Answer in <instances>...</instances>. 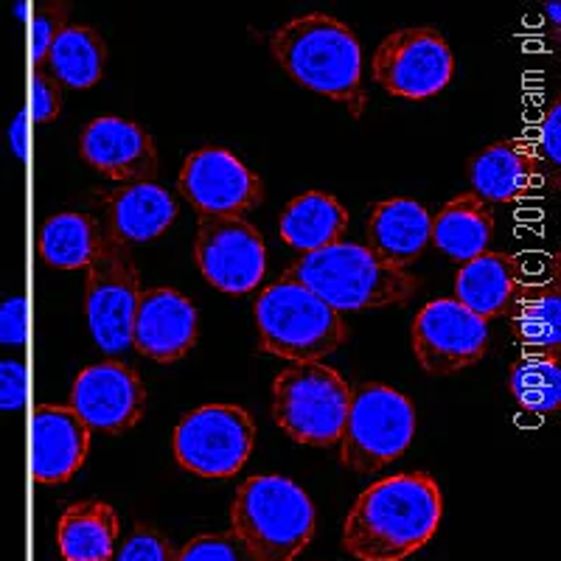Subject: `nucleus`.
<instances>
[{
	"instance_id": "obj_1",
	"label": "nucleus",
	"mask_w": 561,
	"mask_h": 561,
	"mask_svg": "<svg viewBox=\"0 0 561 561\" xmlns=\"http://www.w3.org/2000/svg\"><path fill=\"white\" fill-rule=\"evenodd\" d=\"M444 494L427 472H404L368 485L351 505L343 550L359 561H402L438 530Z\"/></svg>"
},
{
	"instance_id": "obj_2",
	"label": "nucleus",
	"mask_w": 561,
	"mask_h": 561,
	"mask_svg": "<svg viewBox=\"0 0 561 561\" xmlns=\"http://www.w3.org/2000/svg\"><path fill=\"white\" fill-rule=\"evenodd\" d=\"M280 70L300 88L348 107L354 118L365 113L363 48L343 20L323 12L293 18L267 39Z\"/></svg>"
},
{
	"instance_id": "obj_3",
	"label": "nucleus",
	"mask_w": 561,
	"mask_h": 561,
	"mask_svg": "<svg viewBox=\"0 0 561 561\" xmlns=\"http://www.w3.org/2000/svg\"><path fill=\"white\" fill-rule=\"evenodd\" d=\"M284 278L304 284L340 314L408 307L410 298L419 293V278L408 267L382 262L363 244L348 242L300 255Z\"/></svg>"
},
{
	"instance_id": "obj_4",
	"label": "nucleus",
	"mask_w": 561,
	"mask_h": 561,
	"mask_svg": "<svg viewBox=\"0 0 561 561\" xmlns=\"http://www.w3.org/2000/svg\"><path fill=\"white\" fill-rule=\"evenodd\" d=\"M230 534L253 561H293L312 542L318 514L309 494L280 474H255L239 485L230 505Z\"/></svg>"
},
{
	"instance_id": "obj_5",
	"label": "nucleus",
	"mask_w": 561,
	"mask_h": 561,
	"mask_svg": "<svg viewBox=\"0 0 561 561\" xmlns=\"http://www.w3.org/2000/svg\"><path fill=\"white\" fill-rule=\"evenodd\" d=\"M255 325L264 354L293 365L320 363L348 340L343 314L284 275L255 300Z\"/></svg>"
},
{
	"instance_id": "obj_6",
	"label": "nucleus",
	"mask_w": 561,
	"mask_h": 561,
	"mask_svg": "<svg viewBox=\"0 0 561 561\" xmlns=\"http://www.w3.org/2000/svg\"><path fill=\"white\" fill-rule=\"evenodd\" d=\"M84 309L90 334L99 348L118 357L133 348V320L140 300V275L135 255L124 239L113 233L107 222L96 219V242L90 255Z\"/></svg>"
},
{
	"instance_id": "obj_7",
	"label": "nucleus",
	"mask_w": 561,
	"mask_h": 561,
	"mask_svg": "<svg viewBox=\"0 0 561 561\" xmlns=\"http://www.w3.org/2000/svg\"><path fill=\"white\" fill-rule=\"evenodd\" d=\"M351 393L348 382L329 365H289L273 382V419L295 444L334 447L343 435Z\"/></svg>"
},
{
	"instance_id": "obj_8",
	"label": "nucleus",
	"mask_w": 561,
	"mask_h": 561,
	"mask_svg": "<svg viewBox=\"0 0 561 561\" xmlns=\"http://www.w3.org/2000/svg\"><path fill=\"white\" fill-rule=\"evenodd\" d=\"M415 435V410L388 385H363L351 393L340 435V463L357 474H374L408 453Z\"/></svg>"
},
{
	"instance_id": "obj_9",
	"label": "nucleus",
	"mask_w": 561,
	"mask_h": 561,
	"mask_svg": "<svg viewBox=\"0 0 561 561\" xmlns=\"http://www.w3.org/2000/svg\"><path fill=\"white\" fill-rule=\"evenodd\" d=\"M174 458L205 480L237 478L255 447L253 415L239 404H203L174 427Z\"/></svg>"
},
{
	"instance_id": "obj_10",
	"label": "nucleus",
	"mask_w": 561,
	"mask_h": 561,
	"mask_svg": "<svg viewBox=\"0 0 561 561\" xmlns=\"http://www.w3.org/2000/svg\"><path fill=\"white\" fill-rule=\"evenodd\" d=\"M455 57L433 26H410L388 34L370 59V77L385 93L408 102L438 96L453 82Z\"/></svg>"
},
{
	"instance_id": "obj_11",
	"label": "nucleus",
	"mask_w": 561,
	"mask_h": 561,
	"mask_svg": "<svg viewBox=\"0 0 561 561\" xmlns=\"http://www.w3.org/2000/svg\"><path fill=\"white\" fill-rule=\"evenodd\" d=\"M410 343L424 374L455 377L485 357L489 323L455 298H438L415 314Z\"/></svg>"
},
{
	"instance_id": "obj_12",
	"label": "nucleus",
	"mask_w": 561,
	"mask_h": 561,
	"mask_svg": "<svg viewBox=\"0 0 561 561\" xmlns=\"http://www.w3.org/2000/svg\"><path fill=\"white\" fill-rule=\"evenodd\" d=\"M194 255L210 287L228 295L253 293L267 273L264 237L242 217L199 214Z\"/></svg>"
},
{
	"instance_id": "obj_13",
	"label": "nucleus",
	"mask_w": 561,
	"mask_h": 561,
	"mask_svg": "<svg viewBox=\"0 0 561 561\" xmlns=\"http://www.w3.org/2000/svg\"><path fill=\"white\" fill-rule=\"evenodd\" d=\"M180 194L205 217H242L264 203V180L219 147L192 152L180 169Z\"/></svg>"
},
{
	"instance_id": "obj_14",
	"label": "nucleus",
	"mask_w": 561,
	"mask_h": 561,
	"mask_svg": "<svg viewBox=\"0 0 561 561\" xmlns=\"http://www.w3.org/2000/svg\"><path fill=\"white\" fill-rule=\"evenodd\" d=\"M88 424L90 433L124 435L147 413V388L138 370L118 359L88 365L73 382L68 404Z\"/></svg>"
},
{
	"instance_id": "obj_15",
	"label": "nucleus",
	"mask_w": 561,
	"mask_h": 561,
	"mask_svg": "<svg viewBox=\"0 0 561 561\" xmlns=\"http://www.w3.org/2000/svg\"><path fill=\"white\" fill-rule=\"evenodd\" d=\"M82 158L90 169H96L115 183H154L160 169L154 138L140 124L102 115L90 122L82 133Z\"/></svg>"
},
{
	"instance_id": "obj_16",
	"label": "nucleus",
	"mask_w": 561,
	"mask_h": 561,
	"mask_svg": "<svg viewBox=\"0 0 561 561\" xmlns=\"http://www.w3.org/2000/svg\"><path fill=\"white\" fill-rule=\"evenodd\" d=\"M199 314L183 293L158 287L140 293L133 320V348L160 365H172L197 345Z\"/></svg>"
},
{
	"instance_id": "obj_17",
	"label": "nucleus",
	"mask_w": 561,
	"mask_h": 561,
	"mask_svg": "<svg viewBox=\"0 0 561 561\" xmlns=\"http://www.w3.org/2000/svg\"><path fill=\"white\" fill-rule=\"evenodd\" d=\"M90 453V430L70 408L43 404L32 419V478L62 485L79 472Z\"/></svg>"
},
{
	"instance_id": "obj_18",
	"label": "nucleus",
	"mask_w": 561,
	"mask_h": 561,
	"mask_svg": "<svg viewBox=\"0 0 561 561\" xmlns=\"http://www.w3.org/2000/svg\"><path fill=\"white\" fill-rule=\"evenodd\" d=\"M545 160L530 135L505 138L485 147L469 163L472 194L483 203H517L528 197L542 178Z\"/></svg>"
},
{
	"instance_id": "obj_19",
	"label": "nucleus",
	"mask_w": 561,
	"mask_h": 561,
	"mask_svg": "<svg viewBox=\"0 0 561 561\" xmlns=\"http://www.w3.org/2000/svg\"><path fill=\"white\" fill-rule=\"evenodd\" d=\"M525 280V262L519 255L485 250L472 262L460 264L455 275V300L489 323L491 318L508 314Z\"/></svg>"
},
{
	"instance_id": "obj_20",
	"label": "nucleus",
	"mask_w": 561,
	"mask_h": 561,
	"mask_svg": "<svg viewBox=\"0 0 561 561\" xmlns=\"http://www.w3.org/2000/svg\"><path fill=\"white\" fill-rule=\"evenodd\" d=\"M430 225H433V214L415 199H385L368 210L365 248L379 255L382 262L408 267L430 244Z\"/></svg>"
},
{
	"instance_id": "obj_21",
	"label": "nucleus",
	"mask_w": 561,
	"mask_h": 561,
	"mask_svg": "<svg viewBox=\"0 0 561 561\" xmlns=\"http://www.w3.org/2000/svg\"><path fill=\"white\" fill-rule=\"evenodd\" d=\"M511 332L525 354H559L561 348V273L559 253L539 280H525L508 309Z\"/></svg>"
},
{
	"instance_id": "obj_22",
	"label": "nucleus",
	"mask_w": 561,
	"mask_h": 561,
	"mask_svg": "<svg viewBox=\"0 0 561 561\" xmlns=\"http://www.w3.org/2000/svg\"><path fill=\"white\" fill-rule=\"evenodd\" d=\"M348 208L325 192H307L289 199L278 217L280 239L300 255L340 244L348 230Z\"/></svg>"
},
{
	"instance_id": "obj_23",
	"label": "nucleus",
	"mask_w": 561,
	"mask_h": 561,
	"mask_svg": "<svg viewBox=\"0 0 561 561\" xmlns=\"http://www.w3.org/2000/svg\"><path fill=\"white\" fill-rule=\"evenodd\" d=\"M178 219V203L158 183L122 185L107 197V219L124 242H152Z\"/></svg>"
},
{
	"instance_id": "obj_24",
	"label": "nucleus",
	"mask_w": 561,
	"mask_h": 561,
	"mask_svg": "<svg viewBox=\"0 0 561 561\" xmlns=\"http://www.w3.org/2000/svg\"><path fill=\"white\" fill-rule=\"evenodd\" d=\"M122 519L104 500H79L65 508L57 525V545L65 561H113Z\"/></svg>"
},
{
	"instance_id": "obj_25",
	"label": "nucleus",
	"mask_w": 561,
	"mask_h": 561,
	"mask_svg": "<svg viewBox=\"0 0 561 561\" xmlns=\"http://www.w3.org/2000/svg\"><path fill=\"white\" fill-rule=\"evenodd\" d=\"M494 237V210L472 192L449 199L433 217L430 242L453 262L466 264L489 250Z\"/></svg>"
},
{
	"instance_id": "obj_26",
	"label": "nucleus",
	"mask_w": 561,
	"mask_h": 561,
	"mask_svg": "<svg viewBox=\"0 0 561 561\" xmlns=\"http://www.w3.org/2000/svg\"><path fill=\"white\" fill-rule=\"evenodd\" d=\"M48 73L59 84L88 90L102 82L107 65V45L102 34L90 26H65L48 48Z\"/></svg>"
},
{
	"instance_id": "obj_27",
	"label": "nucleus",
	"mask_w": 561,
	"mask_h": 561,
	"mask_svg": "<svg viewBox=\"0 0 561 561\" xmlns=\"http://www.w3.org/2000/svg\"><path fill=\"white\" fill-rule=\"evenodd\" d=\"M96 242V219L77 210L57 214L39 230V255L57 270H84Z\"/></svg>"
},
{
	"instance_id": "obj_28",
	"label": "nucleus",
	"mask_w": 561,
	"mask_h": 561,
	"mask_svg": "<svg viewBox=\"0 0 561 561\" xmlns=\"http://www.w3.org/2000/svg\"><path fill=\"white\" fill-rule=\"evenodd\" d=\"M511 393L525 413L553 415L561 408L559 354H523L511 365Z\"/></svg>"
},
{
	"instance_id": "obj_29",
	"label": "nucleus",
	"mask_w": 561,
	"mask_h": 561,
	"mask_svg": "<svg viewBox=\"0 0 561 561\" xmlns=\"http://www.w3.org/2000/svg\"><path fill=\"white\" fill-rule=\"evenodd\" d=\"M178 550L167 536L152 525H135L122 550H115L113 561H174Z\"/></svg>"
},
{
	"instance_id": "obj_30",
	"label": "nucleus",
	"mask_w": 561,
	"mask_h": 561,
	"mask_svg": "<svg viewBox=\"0 0 561 561\" xmlns=\"http://www.w3.org/2000/svg\"><path fill=\"white\" fill-rule=\"evenodd\" d=\"M174 561H253V556L233 534H214L192 539Z\"/></svg>"
},
{
	"instance_id": "obj_31",
	"label": "nucleus",
	"mask_w": 561,
	"mask_h": 561,
	"mask_svg": "<svg viewBox=\"0 0 561 561\" xmlns=\"http://www.w3.org/2000/svg\"><path fill=\"white\" fill-rule=\"evenodd\" d=\"M34 122H54L62 113V84L39 65L32 73V110Z\"/></svg>"
},
{
	"instance_id": "obj_32",
	"label": "nucleus",
	"mask_w": 561,
	"mask_h": 561,
	"mask_svg": "<svg viewBox=\"0 0 561 561\" xmlns=\"http://www.w3.org/2000/svg\"><path fill=\"white\" fill-rule=\"evenodd\" d=\"M65 7H48L43 12L34 14L32 20V37H28V45H32V65L39 68L48 57V48L57 39V34L65 28Z\"/></svg>"
},
{
	"instance_id": "obj_33",
	"label": "nucleus",
	"mask_w": 561,
	"mask_h": 561,
	"mask_svg": "<svg viewBox=\"0 0 561 561\" xmlns=\"http://www.w3.org/2000/svg\"><path fill=\"white\" fill-rule=\"evenodd\" d=\"M28 374L20 359H0V410L18 413L26 408Z\"/></svg>"
},
{
	"instance_id": "obj_34",
	"label": "nucleus",
	"mask_w": 561,
	"mask_h": 561,
	"mask_svg": "<svg viewBox=\"0 0 561 561\" xmlns=\"http://www.w3.org/2000/svg\"><path fill=\"white\" fill-rule=\"evenodd\" d=\"M28 340V300L23 295L0 304V345H23Z\"/></svg>"
},
{
	"instance_id": "obj_35",
	"label": "nucleus",
	"mask_w": 561,
	"mask_h": 561,
	"mask_svg": "<svg viewBox=\"0 0 561 561\" xmlns=\"http://www.w3.org/2000/svg\"><path fill=\"white\" fill-rule=\"evenodd\" d=\"M530 140L536 144V149H539L545 163H550L553 169L561 167V104L559 102H553V107L548 110V115L542 118L536 135H530Z\"/></svg>"
},
{
	"instance_id": "obj_36",
	"label": "nucleus",
	"mask_w": 561,
	"mask_h": 561,
	"mask_svg": "<svg viewBox=\"0 0 561 561\" xmlns=\"http://www.w3.org/2000/svg\"><path fill=\"white\" fill-rule=\"evenodd\" d=\"M9 147L18 160L28 158V110H20L14 115L12 127H9Z\"/></svg>"
},
{
	"instance_id": "obj_37",
	"label": "nucleus",
	"mask_w": 561,
	"mask_h": 561,
	"mask_svg": "<svg viewBox=\"0 0 561 561\" xmlns=\"http://www.w3.org/2000/svg\"><path fill=\"white\" fill-rule=\"evenodd\" d=\"M561 7H559V3H556V0H553V3H545V14H548V20H553V26L556 28H559V23H561Z\"/></svg>"
},
{
	"instance_id": "obj_38",
	"label": "nucleus",
	"mask_w": 561,
	"mask_h": 561,
	"mask_svg": "<svg viewBox=\"0 0 561 561\" xmlns=\"http://www.w3.org/2000/svg\"><path fill=\"white\" fill-rule=\"evenodd\" d=\"M14 14H18V20H23V23H26V20H28V3H26V0H20L18 7H14Z\"/></svg>"
}]
</instances>
